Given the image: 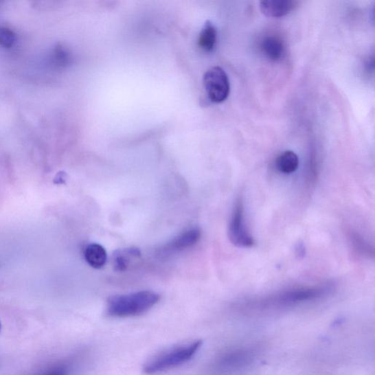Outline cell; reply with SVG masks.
<instances>
[{
  "mask_svg": "<svg viewBox=\"0 0 375 375\" xmlns=\"http://www.w3.org/2000/svg\"><path fill=\"white\" fill-rule=\"evenodd\" d=\"M299 159L296 153L291 150L283 152L275 161L277 170L284 174L295 172L299 168Z\"/></svg>",
  "mask_w": 375,
  "mask_h": 375,
  "instance_id": "obj_13",
  "label": "cell"
},
{
  "mask_svg": "<svg viewBox=\"0 0 375 375\" xmlns=\"http://www.w3.org/2000/svg\"><path fill=\"white\" fill-rule=\"evenodd\" d=\"M202 340L174 346L151 358L143 367L147 374H155L179 367L190 361L201 348Z\"/></svg>",
  "mask_w": 375,
  "mask_h": 375,
  "instance_id": "obj_3",
  "label": "cell"
},
{
  "mask_svg": "<svg viewBox=\"0 0 375 375\" xmlns=\"http://www.w3.org/2000/svg\"><path fill=\"white\" fill-rule=\"evenodd\" d=\"M53 60L60 66L68 65L71 60V54L69 49L62 45H58L53 52Z\"/></svg>",
  "mask_w": 375,
  "mask_h": 375,
  "instance_id": "obj_15",
  "label": "cell"
},
{
  "mask_svg": "<svg viewBox=\"0 0 375 375\" xmlns=\"http://www.w3.org/2000/svg\"><path fill=\"white\" fill-rule=\"evenodd\" d=\"M297 5L299 2L295 0H269V1H262L260 8L264 16L280 18L291 13Z\"/></svg>",
  "mask_w": 375,
  "mask_h": 375,
  "instance_id": "obj_8",
  "label": "cell"
},
{
  "mask_svg": "<svg viewBox=\"0 0 375 375\" xmlns=\"http://www.w3.org/2000/svg\"><path fill=\"white\" fill-rule=\"evenodd\" d=\"M203 84L209 100L214 103L224 102L229 95L228 76L224 69L218 66L209 69L205 73Z\"/></svg>",
  "mask_w": 375,
  "mask_h": 375,
  "instance_id": "obj_4",
  "label": "cell"
},
{
  "mask_svg": "<svg viewBox=\"0 0 375 375\" xmlns=\"http://www.w3.org/2000/svg\"><path fill=\"white\" fill-rule=\"evenodd\" d=\"M84 258L91 267L99 269L105 266L107 261V253L102 245L92 244L86 247Z\"/></svg>",
  "mask_w": 375,
  "mask_h": 375,
  "instance_id": "obj_10",
  "label": "cell"
},
{
  "mask_svg": "<svg viewBox=\"0 0 375 375\" xmlns=\"http://www.w3.org/2000/svg\"><path fill=\"white\" fill-rule=\"evenodd\" d=\"M16 36L13 30L9 28L0 27V46L10 48L14 45Z\"/></svg>",
  "mask_w": 375,
  "mask_h": 375,
  "instance_id": "obj_16",
  "label": "cell"
},
{
  "mask_svg": "<svg viewBox=\"0 0 375 375\" xmlns=\"http://www.w3.org/2000/svg\"><path fill=\"white\" fill-rule=\"evenodd\" d=\"M159 301L160 295L152 291L115 295L108 300L106 313L113 317L139 316L148 312Z\"/></svg>",
  "mask_w": 375,
  "mask_h": 375,
  "instance_id": "obj_2",
  "label": "cell"
},
{
  "mask_svg": "<svg viewBox=\"0 0 375 375\" xmlns=\"http://www.w3.org/2000/svg\"><path fill=\"white\" fill-rule=\"evenodd\" d=\"M352 245H354L355 248L357 250H359L363 253V255H370L372 253V255H374L373 250L370 249V245L363 240L361 237L357 234H352L350 236Z\"/></svg>",
  "mask_w": 375,
  "mask_h": 375,
  "instance_id": "obj_17",
  "label": "cell"
},
{
  "mask_svg": "<svg viewBox=\"0 0 375 375\" xmlns=\"http://www.w3.org/2000/svg\"><path fill=\"white\" fill-rule=\"evenodd\" d=\"M229 238L238 247L249 248L255 245V240L249 234L245 220V207L242 198H239L230 220Z\"/></svg>",
  "mask_w": 375,
  "mask_h": 375,
  "instance_id": "obj_5",
  "label": "cell"
},
{
  "mask_svg": "<svg viewBox=\"0 0 375 375\" xmlns=\"http://www.w3.org/2000/svg\"><path fill=\"white\" fill-rule=\"evenodd\" d=\"M332 290L333 286L329 284L299 286L248 302L245 305L262 310L294 306L321 299Z\"/></svg>",
  "mask_w": 375,
  "mask_h": 375,
  "instance_id": "obj_1",
  "label": "cell"
},
{
  "mask_svg": "<svg viewBox=\"0 0 375 375\" xmlns=\"http://www.w3.org/2000/svg\"><path fill=\"white\" fill-rule=\"evenodd\" d=\"M201 238V231L197 227L183 231L179 236L173 238L167 245L161 247L157 251L161 259H166L187 249L195 246Z\"/></svg>",
  "mask_w": 375,
  "mask_h": 375,
  "instance_id": "obj_6",
  "label": "cell"
},
{
  "mask_svg": "<svg viewBox=\"0 0 375 375\" xmlns=\"http://www.w3.org/2000/svg\"><path fill=\"white\" fill-rule=\"evenodd\" d=\"M217 41V30L212 21H207L198 39V45L206 52L214 51Z\"/></svg>",
  "mask_w": 375,
  "mask_h": 375,
  "instance_id": "obj_11",
  "label": "cell"
},
{
  "mask_svg": "<svg viewBox=\"0 0 375 375\" xmlns=\"http://www.w3.org/2000/svg\"><path fill=\"white\" fill-rule=\"evenodd\" d=\"M252 359V352L247 349L228 351L217 360L215 370L220 373L234 372L245 367Z\"/></svg>",
  "mask_w": 375,
  "mask_h": 375,
  "instance_id": "obj_7",
  "label": "cell"
},
{
  "mask_svg": "<svg viewBox=\"0 0 375 375\" xmlns=\"http://www.w3.org/2000/svg\"><path fill=\"white\" fill-rule=\"evenodd\" d=\"M141 257L139 249L129 248L115 252L113 257V266L116 271L123 272L127 270L131 261Z\"/></svg>",
  "mask_w": 375,
  "mask_h": 375,
  "instance_id": "obj_12",
  "label": "cell"
},
{
  "mask_svg": "<svg viewBox=\"0 0 375 375\" xmlns=\"http://www.w3.org/2000/svg\"><path fill=\"white\" fill-rule=\"evenodd\" d=\"M1 329H2V324H1V321H0V332H1Z\"/></svg>",
  "mask_w": 375,
  "mask_h": 375,
  "instance_id": "obj_18",
  "label": "cell"
},
{
  "mask_svg": "<svg viewBox=\"0 0 375 375\" xmlns=\"http://www.w3.org/2000/svg\"><path fill=\"white\" fill-rule=\"evenodd\" d=\"M261 49L268 59L277 62L283 58L285 47L282 40L274 36L264 37L261 42Z\"/></svg>",
  "mask_w": 375,
  "mask_h": 375,
  "instance_id": "obj_9",
  "label": "cell"
},
{
  "mask_svg": "<svg viewBox=\"0 0 375 375\" xmlns=\"http://www.w3.org/2000/svg\"><path fill=\"white\" fill-rule=\"evenodd\" d=\"M70 372L68 363L59 361L51 363L33 375H69Z\"/></svg>",
  "mask_w": 375,
  "mask_h": 375,
  "instance_id": "obj_14",
  "label": "cell"
}]
</instances>
